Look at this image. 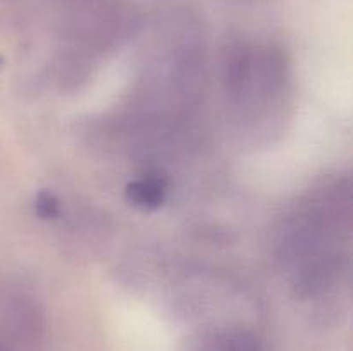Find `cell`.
Returning a JSON list of instances; mask_svg holds the SVG:
<instances>
[{"mask_svg":"<svg viewBox=\"0 0 353 351\" xmlns=\"http://www.w3.org/2000/svg\"><path fill=\"white\" fill-rule=\"evenodd\" d=\"M165 182L159 178H148L134 181L128 186L126 196L133 205L140 209H157L164 202Z\"/></svg>","mask_w":353,"mask_h":351,"instance_id":"cell-1","label":"cell"},{"mask_svg":"<svg viewBox=\"0 0 353 351\" xmlns=\"http://www.w3.org/2000/svg\"><path fill=\"white\" fill-rule=\"evenodd\" d=\"M34 210L41 219H52L59 213V200L52 193H40L34 203Z\"/></svg>","mask_w":353,"mask_h":351,"instance_id":"cell-2","label":"cell"}]
</instances>
